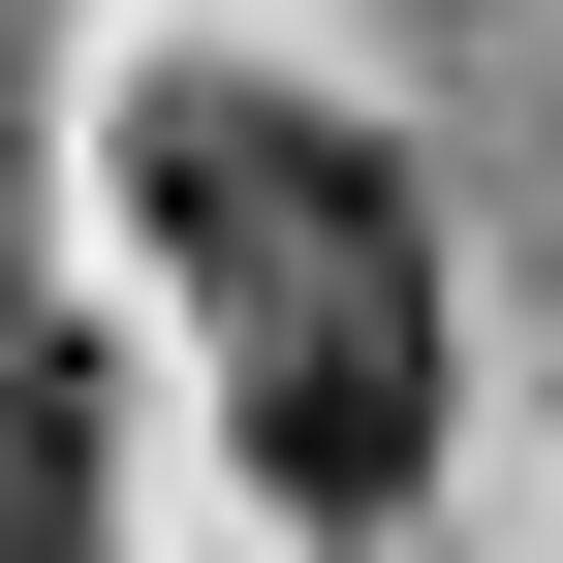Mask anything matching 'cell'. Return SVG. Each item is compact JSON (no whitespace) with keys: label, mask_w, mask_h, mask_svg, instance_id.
Returning <instances> with one entry per match:
<instances>
[{"label":"cell","mask_w":563,"mask_h":563,"mask_svg":"<svg viewBox=\"0 0 563 563\" xmlns=\"http://www.w3.org/2000/svg\"><path fill=\"white\" fill-rule=\"evenodd\" d=\"M0 563H95V376L0 344Z\"/></svg>","instance_id":"cell-2"},{"label":"cell","mask_w":563,"mask_h":563,"mask_svg":"<svg viewBox=\"0 0 563 563\" xmlns=\"http://www.w3.org/2000/svg\"><path fill=\"white\" fill-rule=\"evenodd\" d=\"M125 188H157V251L220 282V407H251V470L376 532L407 470H439V282H407L376 125L251 95V63H157V95H125Z\"/></svg>","instance_id":"cell-1"}]
</instances>
